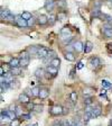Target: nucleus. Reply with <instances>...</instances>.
Segmentation results:
<instances>
[{
  "label": "nucleus",
  "mask_w": 112,
  "mask_h": 126,
  "mask_svg": "<svg viewBox=\"0 0 112 126\" xmlns=\"http://www.w3.org/2000/svg\"><path fill=\"white\" fill-rule=\"evenodd\" d=\"M57 72H58V69L50 64V65L46 68V74H45V76H46L47 79H52L57 76Z\"/></svg>",
  "instance_id": "obj_1"
},
{
  "label": "nucleus",
  "mask_w": 112,
  "mask_h": 126,
  "mask_svg": "<svg viewBox=\"0 0 112 126\" xmlns=\"http://www.w3.org/2000/svg\"><path fill=\"white\" fill-rule=\"evenodd\" d=\"M48 53H50V51H48V48L45 46H39L38 47V51H37V54L36 56L38 59H45L48 56Z\"/></svg>",
  "instance_id": "obj_2"
},
{
  "label": "nucleus",
  "mask_w": 112,
  "mask_h": 126,
  "mask_svg": "<svg viewBox=\"0 0 112 126\" xmlns=\"http://www.w3.org/2000/svg\"><path fill=\"white\" fill-rule=\"evenodd\" d=\"M15 24H16V25H17L18 27H20V28H24V27H27V26H28V21H27L26 19H24L23 17H21V15L16 16Z\"/></svg>",
  "instance_id": "obj_3"
},
{
  "label": "nucleus",
  "mask_w": 112,
  "mask_h": 126,
  "mask_svg": "<svg viewBox=\"0 0 112 126\" xmlns=\"http://www.w3.org/2000/svg\"><path fill=\"white\" fill-rule=\"evenodd\" d=\"M63 109H64V107H62L60 105H56V106H53L50 109V111L53 116H58V115H63Z\"/></svg>",
  "instance_id": "obj_4"
},
{
  "label": "nucleus",
  "mask_w": 112,
  "mask_h": 126,
  "mask_svg": "<svg viewBox=\"0 0 112 126\" xmlns=\"http://www.w3.org/2000/svg\"><path fill=\"white\" fill-rule=\"evenodd\" d=\"M90 64H91V66L93 69H97L101 65L102 63H101V60H100L98 56H93V58L90 59Z\"/></svg>",
  "instance_id": "obj_5"
},
{
  "label": "nucleus",
  "mask_w": 112,
  "mask_h": 126,
  "mask_svg": "<svg viewBox=\"0 0 112 126\" xmlns=\"http://www.w3.org/2000/svg\"><path fill=\"white\" fill-rule=\"evenodd\" d=\"M18 100H19V102H21V104H28V102H30V98H29V96L27 94H19V97H18Z\"/></svg>",
  "instance_id": "obj_6"
},
{
  "label": "nucleus",
  "mask_w": 112,
  "mask_h": 126,
  "mask_svg": "<svg viewBox=\"0 0 112 126\" xmlns=\"http://www.w3.org/2000/svg\"><path fill=\"white\" fill-rule=\"evenodd\" d=\"M61 35H62V39H64L66 37L72 36V32H71V29L68 27H63L61 29Z\"/></svg>",
  "instance_id": "obj_7"
},
{
  "label": "nucleus",
  "mask_w": 112,
  "mask_h": 126,
  "mask_svg": "<svg viewBox=\"0 0 112 126\" xmlns=\"http://www.w3.org/2000/svg\"><path fill=\"white\" fill-rule=\"evenodd\" d=\"M37 23L39 24V25H46L47 23H48V17H47L46 15H39L38 17H37Z\"/></svg>",
  "instance_id": "obj_8"
},
{
  "label": "nucleus",
  "mask_w": 112,
  "mask_h": 126,
  "mask_svg": "<svg viewBox=\"0 0 112 126\" xmlns=\"http://www.w3.org/2000/svg\"><path fill=\"white\" fill-rule=\"evenodd\" d=\"M101 113H102V109H101V107H100V106H97V107H94L93 109H92V111H91L92 118L99 117V116L101 115Z\"/></svg>",
  "instance_id": "obj_9"
},
{
  "label": "nucleus",
  "mask_w": 112,
  "mask_h": 126,
  "mask_svg": "<svg viewBox=\"0 0 112 126\" xmlns=\"http://www.w3.org/2000/svg\"><path fill=\"white\" fill-rule=\"evenodd\" d=\"M54 6H55V1H54V0H46V1H45V8H46V10L48 11V13L53 10Z\"/></svg>",
  "instance_id": "obj_10"
},
{
  "label": "nucleus",
  "mask_w": 112,
  "mask_h": 126,
  "mask_svg": "<svg viewBox=\"0 0 112 126\" xmlns=\"http://www.w3.org/2000/svg\"><path fill=\"white\" fill-rule=\"evenodd\" d=\"M48 94H50V90L47 89V88H42L40 91H39L38 97L40 98V99H46V98L48 97Z\"/></svg>",
  "instance_id": "obj_11"
},
{
  "label": "nucleus",
  "mask_w": 112,
  "mask_h": 126,
  "mask_svg": "<svg viewBox=\"0 0 112 126\" xmlns=\"http://www.w3.org/2000/svg\"><path fill=\"white\" fill-rule=\"evenodd\" d=\"M74 51H76L77 53L82 52V51H84V46H83V43L80 42V41H77V42L74 43Z\"/></svg>",
  "instance_id": "obj_12"
},
{
  "label": "nucleus",
  "mask_w": 112,
  "mask_h": 126,
  "mask_svg": "<svg viewBox=\"0 0 112 126\" xmlns=\"http://www.w3.org/2000/svg\"><path fill=\"white\" fill-rule=\"evenodd\" d=\"M102 33L104 34L105 37H108V38H112V29L111 28H108V27L103 26L102 27Z\"/></svg>",
  "instance_id": "obj_13"
},
{
  "label": "nucleus",
  "mask_w": 112,
  "mask_h": 126,
  "mask_svg": "<svg viewBox=\"0 0 112 126\" xmlns=\"http://www.w3.org/2000/svg\"><path fill=\"white\" fill-rule=\"evenodd\" d=\"M10 10L9 9H5V8H1V10H0V18L2 19H6L8 17V15H10Z\"/></svg>",
  "instance_id": "obj_14"
},
{
  "label": "nucleus",
  "mask_w": 112,
  "mask_h": 126,
  "mask_svg": "<svg viewBox=\"0 0 112 126\" xmlns=\"http://www.w3.org/2000/svg\"><path fill=\"white\" fill-rule=\"evenodd\" d=\"M35 77H36L37 79H40V78H43V77L45 76V71H44V69L43 68H38V69H36L35 70Z\"/></svg>",
  "instance_id": "obj_15"
},
{
  "label": "nucleus",
  "mask_w": 112,
  "mask_h": 126,
  "mask_svg": "<svg viewBox=\"0 0 112 126\" xmlns=\"http://www.w3.org/2000/svg\"><path fill=\"white\" fill-rule=\"evenodd\" d=\"M64 58H65L67 61H70V62L75 61V55H74V53L73 52H70V51H67V52L64 54Z\"/></svg>",
  "instance_id": "obj_16"
},
{
  "label": "nucleus",
  "mask_w": 112,
  "mask_h": 126,
  "mask_svg": "<svg viewBox=\"0 0 112 126\" xmlns=\"http://www.w3.org/2000/svg\"><path fill=\"white\" fill-rule=\"evenodd\" d=\"M92 50H93V43L90 42V41H87V42L85 43V46H84V52L90 53Z\"/></svg>",
  "instance_id": "obj_17"
},
{
  "label": "nucleus",
  "mask_w": 112,
  "mask_h": 126,
  "mask_svg": "<svg viewBox=\"0 0 112 126\" xmlns=\"http://www.w3.org/2000/svg\"><path fill=\"white\" fill-rule=\"evenodd\" d=\"M50 64L58 69V68H60V65H61V60L58 58H54V59H52V60H50Z\"/></svg>",
  "instance_id": "obj_18"
},
{
  "label": "nucleus",
  "mask_w": 112,
  "mask_h": 126,
  "mask_svg": "<svg viewBox=\"0 0 112 126\" xmlns=\"http://www.w3.org/2000/svg\"><path fill=\"white\" fill-rule=\"evenodd\" d=\"M100 18H102V20H105L108 24H112V16L107 15V14H102L100 16Z\"/></svg>",
  "instance_id": "obj_19"
},
{
  "label": "nucleus",
  "mask_w": 112,
  "mask_h": 126,
  "mask_svg": "<svg viewBox=\"0 0 112 126\" xmlns=\"http://www.w3.org/2000/svg\"><path fill=\"white\" fill-rule=\"evenodd\" d=\"M9 64L11 65V68H16V66H20V60H18V59H11L10 62H9Z\"/></svg>",
  "instance_id": "obj_20"
},
{
  "label": "nucleus",
  "mask_w": 112,
  "mask_h": 126,
  "mask_svg": "<svg viewBox=\"0 0 112 126\" xmlns=\"http://www.w3.org/2000/svg\"><path fill=\"white\" fill-rule=\"evenodd\" d=\"M29 64V58H23L20 59V66L21 68H27Z\"/></svg>",
  "instance_id": "obj_21"
},
{
  "label": "nucleus",
  "mask_w": 112,
  "mask_h": 126,
  "mask_svg": "<svg viewBox=\"0 0 112 126\" xmlns=\"http://www.w3.org/2000/svg\"><path fill=\"white\" fill-rule=\"evenodd\" d=\"M11 73L13 76H19L21 73V66H16V68H11Z\"/></svg>",
  "instance_id": "obj_22"
},
{
  "label": "nucleus",
  "mask_w": 112,
  "mask_h": 126,
  "mask_svg": "<svg viewBox=\"0 0 112 126\" xmlns=\"http://www.w3.org/2000/svg\"><path fill=\"white\" fill-rule=\"evenodd\" d=\"M91 15H92V17H99L100 18V16L102 15L101 11H100V8L94 7V9H93V11L91 13Z\"/></svg>",
  "instance_id": "obj_23"
},
{
  "label": "nucleus",
  "mask_w": 112,
  "mask_h": 126,
  "mask_svg": "<svg viewBox=\"0 0 112 126\" xmlns=\"http://www.w3.org/2000/svg\"><path fill=\"white\" fill-rule=\"evenodd\" d=\"M39 91H40V88H39V87H34V88H31V96H34V97H38Z\"/></svg>",
  "instance_id": "obj_24"
},
{
  "label": "nucleus",
  "mask_w": 112,
  "mask_h": 126,
  "mask_svg": "<svg viewBox=\"0 0 112 126\" xmlns=\"http://www.w3.org/2000/svg\"><path fill=\"white\" fill-rule=\"evenodd\" d=\"M70 100L73 104H75L76 101H77V94H76L75 91H72L71 92V94H70Z\"/></svg>",
  "instance_id": "obj_25"
},
{
  "label": "nucleus",
  "mask_w": 112,
  "mask_h": 126,
  "mask_svg": "<svg viewBox=\"0 0 112 126\" xmlns=\"http://www.w3.org/2000/svg\"><path fill=\"white\" fill-rule=\"evenodd\" d=\"M83 94L85 96V97H87V96H91L92 92H93V88H85V89H83Z\"/></svg>",
  "instance_id": "obj_26"
},
{
  "label": "nucleus",
  "mask_w": 112,
  "mask_h": 126,
  "mask_svg": "<svg viewBox=\"0 0 112 126\" xmlns=\"http://www.w3.org/2000/svg\"><path fill=\"white\" fill-rule=\"evenodd\" d=\"M1 68L3 69V71H5L6 73H8V72H10L11 71V65L9 64V63H5V64H2Z\"/></svg>",
  "instance_id": "obj_27"
},
{
  "label": "nucleus",
  "mask_w": 112,
  "mask_h": 126,
  "mask_svg": "<svg viewBox=\"0 0 112 126\" xmlns=\"http://www.w3.org/2000/svg\"><path fill=\"white\" fill-rule=\"evenodd\" d=\"M92 118V115L90 111H85V114H84V117H83V122L84 123H87V122L90 121Z\"/></svg>",
  "instance_id": "obj_28"
},
{
  "label": "nucleus",
  "mask_w": 112,
  "mask_h": 126,
  "mask_svg": "<svg viewBox=\"0 0 112 126\" xmlns=\"http://www.w3.org/2000/svg\"><path fill=\"white\" fill-rule=\"evenodd\" d=\"M56 17H57L58 20H65L66 19V14L63 13V11H60V13L56 15Z\"/></svg>",
  "instance_id": "obj_29"
},
{
  "label": "nucleus",
  "mask_w": 112,
  "mask_h": 126,
  "mask_svg": "<svg viewBox=\"0 0 112 126\" xmlns=\"http://www.w3.org/2000/svg\"><path fill=\"white\" fill-rule=\"evenodd\" d=\"M21 17H23L24 19H26V20H28V19L33 18V16H31L30 13H28V11H24L23 14H21Z\"/></svg>",
  "instance_id": "obj_30"
},
{
  "label": "nucleus",
  "mask_w": 112,
  "mask_h": 126,
  "mask_svg": "<svg viewBox=\"0 0 112 126\" xmlns=\"http://www.w3.org/2000/svg\"><path fill=\"white\" fill-rule=\"evenodd\" d=\"M38 47H39V46H30V47L28 48V52L30 53V54L36 55V54H37V51H38Z\"/></svg>",
  "instance_id": "obj_31"
},
{
  "label": "nucleus",
  "mask_w": 112,
  "mask_h": 126,
  "mask_svg": "<svg viewBox=\"0 0 112 126\" xmlns=\"http://www.w3.org/2000/svg\"><path fill=\"white\" fill-rule=\"evenodd\" d=\"M101 84H102V87H103V88H107V89H108V88H111V87H112L111 82H109L108 80H102Z\"/></svg>",
  "instance_id": "obj_32"
},
{
  "label": "nucleus",
  "mask_w": 112,
  "mask_h": 126,
  "mask_svg": "<svg viewBox=\"0 0 112 126\" xmlns=\"http://www.w3.org/2000/svg\"><path fill=\"white\" fill-rule=\"evenodd\" d=\"M20 125V121L15 118V119H11L10 123H9V126H19Z\"/></svg>",
  "instance_id": "obj_33"
},
{
  "label": "nucleus",
  "mask_w": 112,
  "mask_h": 126,
  "mask_svg": "<svg viewBox=\"0 0 112 126\" xmlns=\"http://www.w3.org/2000/svg\"><path fill=\"white\" fill-rule=\"evenodd\" d=\"M92 97H90V96H87V97H85L84 98V105H86V106H90V105H92Z\"/></svg>",
  "instance_id": "obj_34"
},
{
  "label": "nucleus",
  "mask_w": 112,
  "mask_h": 126,
  "mask_svg": "<svg viewBox=\"0 0 112 126\" xmlns=\"http://www.w3.org/2000/svg\"><path fill=\"white\" fill-rule=\"evenodd\" d=\"M56 16L55 15H50V17H48V23L50 24V25H54L55 24V21H56Z\"/></svg>",
  "instance_id": "obj_35"
},
{
  "label": "nucleus",
  "mask_w": 112,
  "mask_h": 126,
  "mask_svg": "<svg viewBox=\"0 0 112 126\" xmlns=\"http://www.w3.org/2000/svg\"><path fill=\"white\" fill-rule=\"evenodd\" d=\"M43 109H44V107H43V106H40V105H35V107H34V111H35V113H42Z\"/></svg>",
  "instance_id": "obj_36"
},
{
  "label": "nucleus",
  "mask_w": 112,
  "mask_h": 126,
  "mask_svg": "<svg viewBox=\"0 0 112 126\" xmlns=\"http://www.w3.org/2000/svg\"><path fill=\"white\" fill-rule=\"evenodd\" d=\"M15 18H16V16H13L12 14H10V15H8V17L6 18V20H8V21H12V23H15Z\"/></svg>",
  "instance_id": "obj_37"
},
{
  "label": "nucleus",
  "mask_w": 112,
  "mask_h": 126,
  "mask_svg": "<svg viewBox=\"0 0 112 126\" xmlns=\"http://www.w3.org/2000/svg\"><path fill=\"white\" fill-rule=\"evenodd\" d=\"M57 6L58 7H61V8H65L66 7V2L64 1V0H60L57 2Z\"/></svg>",
  "instance_id": "obj_38"
},
{
  "label": "nucleus",
  "mask_w": 112,
  "mask_h": 126,
  "mask_svg": "<svg viewBox=\"0 0 112 126\" xmlns=\"http://www.w3.org/2000/svg\"><path fill=\"white\" fill-rule=\"evenodd\" d=\"M15 111H16V114H17V116H21V115L24 114L20 107H16V110H15Z\"/></svg>",
  "instance_id": "obj_39"
},
{
  "label": "nucleus",
  "mask_w": 112,
  "mask_h": 126,
  "mask_svg": "<svg viewBox=\"0 0 112 126\" xmlns=\"http://www.w3.org/2000/svg\"><path fill=\"white\" fill-rule=\"evenodd\" d=\"M102 5L101 2V0H94V7H97V8H100Z\"/></svg>",
  "instance_id": "obj_40"
},
{
  "label": "nucleus",
  "mask_w": 112,
  "mask_h": 126,
  "mask_svg": "<svg viewBox=\"0 0 112 126\" xmlns=\"http://www.w3.org/2000/svg\"><path fill=\"white\" fill-rule=\"evenodd\" d=\"M83 66H84V62H83V61H80V62L77 63L76 69H77V70H81V69H83Z\"/></svg>",
  "instance_id": "obj_41"
},
{
  "label": "nucleus",
  "mask_w": 112,
  "mask_h": 126,
  "mask_svg": "<svg viewBox=\"0 0 112 126\" xmlns=\"http://www.w3.org/2000/svg\"><path fill=\"white\" fill-rule=\"evenodd\" d=\"M21 117H23L24 119L28 121V119H30V118H31V116H30V114H23V115H21Z\"/></svg>",
  "instance_id": "obj_42"
},
{
  "label": "nucleus",
  "mask_w": 112,
  "mask_h": 126,
  "mask_svg": "<svg viewBox=\"0 0 112 126\" xmlns=\"http://www.w3.org/2000/svg\"><path fill=\"white\" fill-rule=\"evenodd\" d=\"M28 26H34L35 25V19L34 18H30V19H28Z\"/></svg>",
  "instance_id": "obj_43"
},
{
  "label": "nucleus",
  "mask_w": 112,
  "mask_h": 126,
  "mask_svg": "<svg viewBox=\"0 0 112 126\" xmlns=\"http://www.w3.org/2000/svg\"><path fill=\"white\" fill-rule=\"evenodd\" d=\"M26 105H27V108H28V110H34V107H35L34 104H30V102H28V104H26Z\"/></svg>",
  "instance_id": "obj_44"
},
{
  "label": "nucleus",
  "mask_w": 112,
  "mask_h": 126,
  "mask_svg": "<svg viewBox=\"0 0 112 126\" xmlns=\"http://www.w3.org/2000/svg\"><path fill=\"white\" fill-rule=\"evenodd\" d=\"M23 58H29L28 53H27V52H23V53H21V54H20V59H23Z\"/></svg>",
  "instance_id": "obj_45"
},
{
  "label": "nucleus",
  "mask_w": 112,
  "mask_h": 126,
  "mask_svg": "<svg viewBox=\"0 0 112 126\" xmlns=\"http://www.w3.org/2000/svg\"><path fill=\"white\" fill-rule=\"evenodd\" d=\"M53 126H63V123L62 122H55V123L53 124Z\"/></svg>",
  "instance_id": "obj_46"
},
{
  "label": "nucleus",
  "mask_w": 112,
  "mask_h": 126,
  "mask_svg": "<svg viewBox=\"0 0 112 126\" xmlns=\"http://www.w3.org/2000/svg\"><path fill=\"white\" fill-rule=\"evenodd\" d=\"M66 114H68V108H64L63 109V115H66Z\"/></svg>",
  "instance_id": "obj_47"
},
{
  "label": "nucleus",
  "mask_w": 112,
  "mask_h": 126,
  "mask_svg": "<svg viewBox=\"0 0 112 126\" xmlns=\"http://www.w3.org/2000/svg\"><path fill=\"white\" fill-rule=\"evenodd\" d=\"M107 46H108V50H109V51H112V43H109Z\"/></svg>",
  "instance_id": "obj_48"
},
{
  "label": "nucleus",
  "mask_w": 112,
  "mask_h": 126,
  "mask_svg": "<svg viewBox=\"0 0 112 126\" xmlns=\"http://www.w3.org/2000/svg\"><path fill=\"white\" fill-rule=\"evenodd\" d=\"M109 126H112V121H110V123H109Z\"/></svg>",
  "instance_id": "obj_49"
},
{
  "label": "nucleus",
  "mask_w": 112,
  "mask_h": 126,
  "mask_svg": "<svg viewBox=\"0 0 112 126\" xmlns=\"http://www.w3.org/2000/svg\"><path fill=\"white\" fill-rule=\"evenodd\" d=\"M111 2H112V0H111Z\"/></svg>",
  "instance_id": "obj_50"
}]
</instances>
